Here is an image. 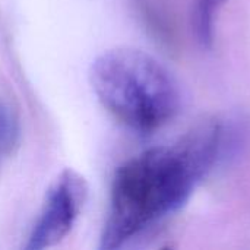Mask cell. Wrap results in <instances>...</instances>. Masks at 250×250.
<instances>
[{"label":"cell","instance_id":"6da1fadb","mask_svg":"<svg viewBox=\"0 0 250 250\" xmlns=\"http://www.w3.org/2000/svg\"><path fill=\"white\" fill-rule=\"evenodd\" d=\"M224 142L223 123L207 120L176 142L125 161L114 173L100 249H119L177 212L212 170Z\"/></svg>","mask_w":250,"mask_h":250},{"label":"cell","instance_id":"7a4b0ae2","mask_svg":"<svg viewBox=\"0 0 250 250\" xmlns=\"http://www.w3.org/2000/svg\"><path fill=\"white\" fill-rule=\"evenodd\" d=\"M89 79L101 105L136 132L161 129L182 108V91L174 75L139 48L116 47L101 53L91 64Z\"/></svg>","mask_w":250,"mask_h":250},{"label":"cell","instance_id":"3957f363","mask_svg":"<svg viewBox=\"0 0 250 250\" xmlns=\"http://www.w3.org/2000/svg\"><path fill=\"white\" fill-rule=\"evenodd\" d=\"M86 196V180L72 168L62 171L45 195L25 249L42 250L60 243L72 231Z\"/></svg>","mask_w":250,"mask_h":250},{"label":"cell","instance_id":"277c9868","mask_svg":"<svg viewBox=\"0 0 250 250\" xmlns=\"http://www.w3.org/2000/svg\"><path fill=\"white\" fill-rule=\"evenodd\" d=\"M226 0H198L195 9V31L198 41L204 47H211L214 42L215 18Z\"/></svg>","mask_w":250,"mask_h":250},{"label":"cell","instance_id":"5b68a950","mask_svg":"<svg viewBox=\"0 0 250 250\" xmlns=\"http://www.w3.org/2000/svg\"><path fill=\"white\" fill-rule=\"evenodd\" d=\"M21 139V127L18 117L9 104L0 98V161L16 149Z\"/></svg>","mask_w":250,"mask_h":250}]
</instances>
